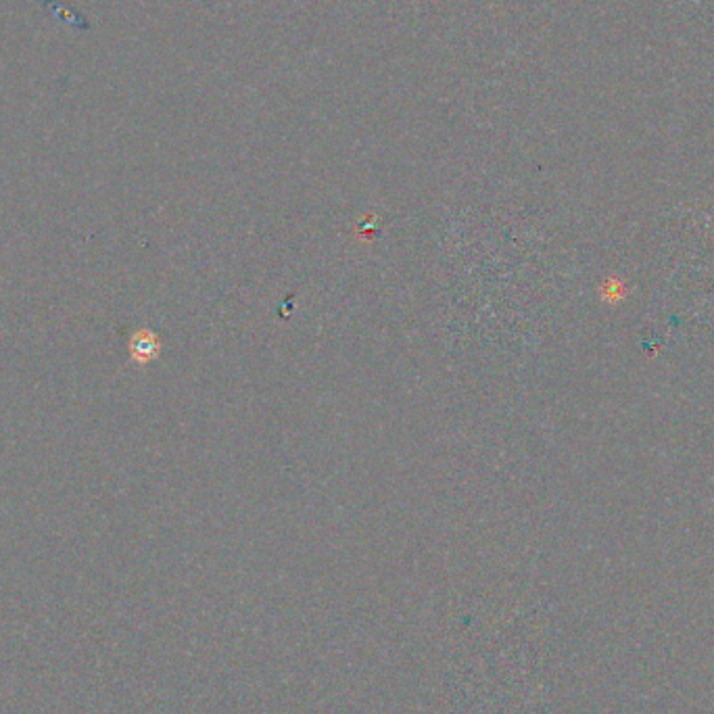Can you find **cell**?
Instances as JSON below:
<instances>
[{"label":"cell","mask_w":714,"mask_h":714,"mask_svg":"<svg viewBox=\"0 0 714 714\" xmlns=\"http://www.w3.org/2000/svg\"><path fill=\"white\" fill-rule=\"evenodd\" d=\"M159 351L157 339L151 332L142 330L138 337H134V357L136 360H153V355Z\"/></svg>","instance_id":"cell-1"}]
</instances>
